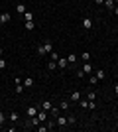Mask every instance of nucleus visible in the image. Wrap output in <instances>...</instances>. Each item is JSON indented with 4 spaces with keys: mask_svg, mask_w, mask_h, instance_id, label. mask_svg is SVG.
<instances>
[{
    "mask_svg": "<svg viewBox=\"0 0 118 132\" xmlns=\"http://www.w3.org/2000/svg\"><path fill=\"white\" fill-rule=\"evenodd\" d=\"M81 69H83V71H85V75H87V73H90V71H93V65H90L89 61H85V63H83V67H81Z\"/></svg>",
    "mask_w": 118,
    "mask_h": 132,
    "instance_id": "10",
    "label": "nucleus"
},
{
    "mask_svg": "<svg viewBox=\"0 0 118 132\" xmlns=\"http://www.w3.org/2000/svg\"><path fill=\"white\" fill-rule=\"evenodd\" d=\"M41 109H43V110H51V109H53L51 101H43V103H41Z\"/></svg>",
    "mask_w": 118,
    "mask_h": 132,
    "instance_id": "16",
    "label": "nucleus"
},
{
    "mask_svg": "<svg viewBox=\"0 0 118 132\" xmlns=\"http://www.w3.org/2000/svg\"><path fill=\"white\" fill-rule=\"evenodd\" d=\"M4 122H6V114L0 110V126H4Z\"/></svg>",
    "mask_w": 118,
    "mask_h": 132,
    "instance_id": "27",
    "label": "nucleus"
},
{
    "mask_svg": "<svg viewBox=\"0 0 118 132\" xmlns=\"http://www.w3.org/2000/svg\"><path fill=\"white\" fill-rule=\"evenodd\" d=\"M93 2H95V4H98V6H101V4H104V0H93Z\"/></svg>",
    "mask_w": 118,
    "mask_h": 132,
    "instance_id": "35",
    "label": "nucleus"
},
{
    "mask_svg": "<svg viewBox=\"0 0 118 132\" xmlns=\"http://www.w3.org/2000/svg\"><path fill=\"white\" fill-rule=\"evenodd\" d=\"M49 57H51V59H53V61H59V53H57L55 50H53V51H51V53H49Z\"/></svg>",
    "mask_w": 118,
    "mask_h": 132,
    "instance_id": "24",
    "label": "nucleus"
},
{
    "mask_svg": "<svg viewBox=\"0 0 118 132\" xmlns=\"http://www.w3.org/2000/svg\"><path fill=\"white\" fill-rule=\"evenodd\" d=\"M2 55H4V50H2V47H0V57H2Z\"/></svg>",
    "mask_w": 118,
    "mask_h": 132,
    "instance_id": "38",
    "label": "nucleus"
},
{
    "mask_svg": "<svg viewBox=\"0 0 118 132\" xmlns=\"http://www.w3.org/2000/svg\"><path fill=\"white\" fill-rule=\"evenodd\" d=\"M69 105H71V101H61V103H59V109H61V110H67Z\"/></svg>",
    "mask_w": 118,
    "mask_h": 132,
    "instance_id": "18",
    "label": "nucleus"
},
{
    "mask_svg": "<svg viewBox=\"0 0 118 132\" xmlns=\"http://www.w3.org/2000/svg\"><path fill=\"white\" fill-rule=\"evenodd\" d=\"M112 12H114V14H116V16H118V4L114 6V10H112Z\"/></svg>",
    "mask_w": 118,
    "mask_h": 132,
    "instance_id": "36",
    "label": "nucleus"
},
{
    "mask_svg": "<svg viewBox=\"0 0 118 132\" xmlns=\"http://www.w3.org/2000/svg\"><path fill=\"white\" fill-rule=\"evenodd\" d=\"M67 61H69V63H75V61H77V55H75V53H69L67 55Z\"/></svg>",
    "mask_w": 118,
    "mask_h": 132,
    "instance_id": "25",
    "label": "nucleus"
},
{
    "mask_svg": "<svg viewBox=\"0 0 118 132\" xmlns=\"http://www.w3.org/2000/svg\"><path fill=\"white\" fill-rule=\"evenodd\" d=\"M0 16H2V10H0Z\"/></svg>",
    "mask_w": 118,
    "mask_h": 132,
    "instance_id": "39",
    "label": "nucleus"
},
{
    "mask_svg": "<svg viewBox=\"0 0 118 132\" xmlns=\"http://www.w3.org/2000/svg\"><path fill=\"white\" fill-rule=\"evenodd\" d=\"M95 75H96V79L101 81V79H104V77H106V71H104V69H96V73H95Z\"/></svg>",
    "mask_w": 118,
    "mask_h": 132,
    "instance_id": "11",
    "label": "nucleus"
},
{
    "mask_svg": "<svg viewBox=\"0 0 118 132\" xmlns=\"http://www.w3.org/2000/svg\"><path fill=\"white\" fill-rule=\"evenodd\" d=\"M59 69H67V65H69V61H67V57H59Z\"/></svg>",
    "mask_w": 118,
    "mask_h": 132,
    "instance_id": "6",
    "label": "nucleus"
},
{
    "mask_svg": "<svg viewBox=\"0 0 118 132\" xmlns=\"http://www.w3.org/2000/svg\"><path fill=\"white\" fill-rule=\"evenodd\" d=\"M26 30H28V32H34V30H35V24H34V20H32V22H26Z\"/></svg>",
    "mask_w": 118,
    "mask_h": 132,
    "instance_id": "20",
    "label": "nucleus"
},
{
    "mask_svg": "<svg viewBox=\"0 0 118 132\" xmlns=\"http://www.w3.org/2000/svg\"><path fill=\"white\" fill-rule=\"evenodd\" d=\"M114 2H116V4H118V0H114Z\"/></svg>",
    "mask_w": 118,
    "mask_h": 132,
    "instance_id": "40",
    "label": "nucleus"
},
{
    "mask_svg": "<svg viewBox=\"0 0 118 132\" xmlns=\"http://www.w3.org/2000/svg\"><path fill=\"white\" fill-rule=\"evenodd\" d=\"M47 69H49V71H55V69H57V61L49 59V61H47Z\"/></svg>",
    "mask_w": 118,
    "mask_h": 132,
    "instance_id": "13",
    "label": "nucleus"
},
{
    "mask_svg": "<svg viewBox=\"0 0 118 132\" xmlns=\"http://www.w3.org/2000/svg\"><path fill=\"white\" fill-rule=\"evenodd\" d=\"M89 81H90V85H96V83H98V79H96V75H90Z\"/></svg>",
    "mask_w": 118,
    "mask_h": 132,
    "instance_id": "28",
    "label": "nucleus"
},
{
    "mask_svg": "<svg viewBox=\"0 0 118 132\" xmlns=\"http://www.w3.org/2000/svg\"><path fill=\"white\" fill-rule=\"evenodd\" d=\"M67 122H69V124H75V116L69 114V116H67Z\"/></svg>",
    "mask_w": 118,
    "mask_h": 132,
    "instance_id": "32",
    "label": "nucleus"
},
{
    "mask_svg": "<svg viewBox=\"0 0 118 132\" xmlns=\"http://www.w3.org/2000/svg\"><path fill=\"white\" fill-rule=\"evenodd\" d=\"M114 93L118 95V83H116V85H114Z\"/></svg>",
    "mask_w": 118,
    "mask_h": 132,
    "instance_id": "37",
    "label": "nucleus"
},
{
    "mask_svg": "<svg viewBox=\"0 0 118 132\" xmlns=\"http://www.w3.org/2000/svg\"><path fill=\"white\" fill-rule=\"evenodd\" d=\"M45 124H47V128H49V130H53V128L57 126V122H55V120H47Z\"/></svg>",
    "mask_w": 118,
    "mask_h": 132,
    "instance_id": "23",
    "label": "nucleus"
},
{
    "mask_svg": "<svg viewBox=\"0 0 118 132\" xmlns=\"http://www.w3.org/2000/svg\"><path fill=\"white\" fill-rule=\"evenodd\" d=\"M83 28L85 30H90V28H93V18H83Z\"/></svg>",
    "mask_w": 118,
    "mask_h": 132,
    "instance_id": "4",
    "label": "nucleus"
},
{
    "mask_svg": "<svg viewBox=\"0 0 118 132\" xmlns=\"http://www.w3.org/2000/svg\"><path fill=\"white\" fill-rule=\"evenodd\" d=\"M96 97H98L96 91H89V93H87V99H89V101H96Z\"/></svg>",
    "mask_w": 118,
    "mask_h": 132,
    "instance_id": "15",
    "label": "nucleus"
},
{
    "mask_svg": "<svg viewBox=\"0 0 118 132\" xmlns=\"http://www.w3.org/2000/svg\"><path fill=\"white\" fill-rule=\"evenodd\" d=\"M38 118H39V122H47V110H38Z\"/></svg>",
    "mask_w": 118,
    "mask_h": 132,
    "instance_id": "3",
    "label": "nucleus"
},
{
    "mask_svg": "<svg viewBox=\"0 0 118 132\" xmlns=\"http://www.w3.org/2000/svg\"><path fill=\"white\" fill-rule=\"evenodd\" d=\"M77 77H79V79L85 77V71H83V69H79V71H77Z\"/></svg>",
    "mask_w": 118,
    "mask_h": 132,
    "instance_id": "33",
    "label": "nucleus"
},
{
    "mask_svg": "<svg viewBox=\"0 0 118 132\" xmlns=\"http://www.w3.org/2000/svg\"><path fill=\"white\" fill-rule=\"evenodd\" d=\"M89 109H90V110L96 109V103H95V101H89Z\"/></svg>",
    "mask_w": 118,
    "mask_h": 132,
    "instance_id": "31",
    "label": "nucleus"
},
{
    "mask_svg": "<svg viewBox=\"0 0 118 132\" xmlns=\"http://www.w3.org/2000/svg\"><path fill=\"white\" fill-rule=\"evenodd\" d=\"M0 69H6V59L4 57H0Z\"/></svg>",
    "mask_w": 118,
    "mask_h": 132,
    "instance_id": "30",
    "label": "nucleus"
},
{
    "mask_svg": "<svg viewBox=\"0 0 118 132\" xmlns=\"http://www.w3.org/2000/svg\"><path fill=\"white\" fill-rule=\"evenodd\" d=\"M38 106H28V118H32V116H35L38 114Z\"/></svg>",
    "mask_w": 118,
    "mask_h": 132,
    "instance_id": "9",
    "label": "nucleus"
},
{
    "mask_svg": "<svg viewBox=\"0 0 118 132\" xmlns=\"http://www.w3.org/2000/svg\"><path fill=\"white\" fill-rule=\"evenodd\" d=\"M38 55H41V57L45 55V50H43V45H39V47H38Z\"/></svg>",
    "mask_w": 118,
    "mask_h": 132,
    "instance_id": "29",
    "label": "nucleus"
},
{
    "mask_svg": "<svg viewBox=\"0 0 118 132\" xmlns=\"http://www.w3.org/2000/svg\"><path fill=\"white\" fill-rule=\"evenodd\" d=\"M8 120H10V122H18V120H20V114H18L16 110H12L10 114H8Z\"/></svg>",
    "mask_w": 118,
    "mask_h": 132,
    "instance_id": "5",
    "label": "nucleus"
},
{
    "mask_svg": "<svg viewBox=\"0 0 118 132\" xmlns=\"http://www.w3.org/2000/svg\"><path fill=\"white\" fill-rule=\"evenodd\" d=\"M10 14H8V12H2V16H0V24H8L10 22Z\"/></svg>",
    "mask_w": 118,
    "mask_h": 132,
    "instance_id": "7",
    "label": "nucleus"
},
{
    "mask_svg": "<svg viewBox=\"0 0 118 132\" xmlns=\"http://www.w3.org/2000/svg\"><path fill=\"white\" fill-rule=\"evenodd\" d=\"M69 101H71V103H79V101H81V93H79V91H73V93L69 95Z\"/></svg>",
    "mask_w": 118,
    "mask_h": 132,
    "instance_id": "2",
    "label": "nucleus"
},
{
    "mask_svg": "<svg viewBox=\"0 0 118 132\" xmlns=\"http://www.w3.org/2000/svg\"><path fill=\"white\" fill-rule=\"evenodd\" d=\"M55 122H57V126H67V124H69V122H67V116H61V114H57L55 116Z\"/></svg>",
    "mask_w": 118,
    "mask_h": 132,
    "instance_id": "1",
    "label": "nucleus"
},
{
    "mask_svg": "<svg viewBox=\"0 0 118 132\" xmlns=\"http://www.w3.org/2000/svg\"><path fill=\"white\" fill-rule=\"evenodd\" d=\"M104 6H106L108 10H114V6H116V2H114V0H104Z\"/></svg>",
    "mask_w": 118,
    "mask_h": 132,
    "instance_id": "17",
    "label": "nucleus"
},
{
    "mask_svg": "<svg viewBox=\"0 0 118 132\" xmlns=\"http://www.w3.org/2000/svg\"><path fill=\"white\" fill-rule=\"evenodd\" d=\"M16 12H18V14H22V16H24V14H26V4H22V2H20V4L16 6Z\"/></svg>",
    "mask_w": 118,
    "mask_h": 132,
    "instance_id": "14",
    "label": "nucleus"
},
{
    "mask_svg": "<svg viewBox=\"0 0 118 132\" xmlns=\"http://www.w3.org/2000/svg\"><path fill=\"white\" fill-rule=\"evenodd\" d=\"M24 20H26V22H32V20H34V14H32L30 10H26V14H24Z\"/></svg>",
    "mask_w": 118,
    "mask_h": 132,
    "instance_id": "19",
    "label": "nucleus"
},
{
    "mask_svg": "<svg viewBox=\"0 0 118 132\" xmlns=\"http://www.w3.org/2000/svg\"><path fill=\"white\" fill-rule=\"evenodd\" d=\"M81 59L83 61H90V53L89 51H83V53H81Z\"/></svg>",
    "mask_w": 118,
    "mask_h": 132,
    "instance_id": "21",
    "label": "nucleus"
},
{
    "mask_svg": "<svg viewBox=\"0 0 118 132\" xmlns=\"http://www.w3.org/2000/svg\"><path fill=\"white\" fill-rule=\"evenodd\" d=\"M24 87H26V89H30V87H34V79H32V77H28V79H24Z\"/></svg>",
    "mask_w": 118,
    "mask_h": 132,
    "instance_id": "12",
    "label": "nucleus"
},
{
    "mask_svg": "<svg viewBox=\"0 0 118 132\" xmlns=\"http://www.w3.org/2000/svg\"><path fill=\"white\" fill-rule=\"evenodd\" d=\"M24 89H26V87H24V83H20V85H16V93H18V95L24 93Z\"/></svg>",
    "mask_w": 118,
    "mask_h": 132,
    "instance_id": "26",
    "label": "nucleus"
},
{
    "mask_svg": "<svg viewBox=\"0 0 118 132\" xmlns=\"http://www.w3.org/2000/svg\"><path fill=\"white\" fill-rule=\"evenodd\" d=\"M79 105L83 106V109H89V99H81V101H79Z\"/></svg>",
    "mask_w": 118,
    "mask_h": 132,
    "instance_id": "22",
    "label": "nucleus"
},
{
    "mask_svg": "<svg viewBox=\"0 0 118 132\" xmlns=\"http://www.w3.org/2000/svg\"><path fill=\"white\" fill-rule=\"evenodd\" d=\"M22 81H24L22 77H16V79H14V85H20V83H22Z\"/></svg>",
    "mask_w": 118,
    "mask_h": 132,
    "instance_id": "34",
    "label": "nucleus"
},
{
    "mask_svg": "<svg viewBox=\"0 0 118 132\" xmlns=\"http://www.w3.org/2000/svg\"><path fill=\"white\" fill-rule=\"evenodd\" d=\"M43 50H45V53H51V51H53V44H51L49 39L43 42Z\"/></svg>",
    "mask_w": 118,
    "mask_h": 132,
    "instance_id": "8",
    "label": "nucleus"
}]
</instances>
